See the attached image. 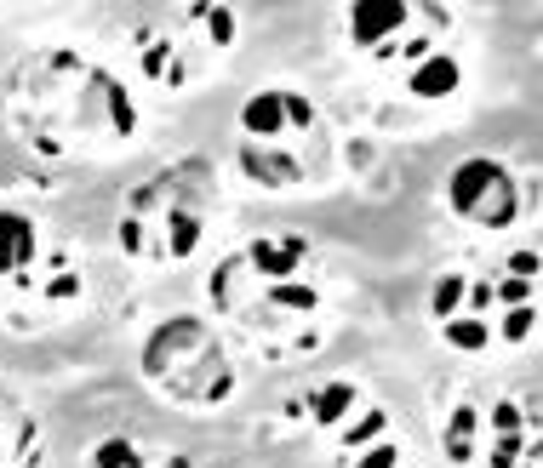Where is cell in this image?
Returning <instances> with one entry per match:
<instances>
[{
    "label": "cell",
    "mask_w": 543,
    "mask_h": 468,
    "mask_svg": "<svg viewBox=\"0 0 543 468\" xmlns=\"http://www.w3.org/2000/svg\"><path fill=\"white\" fill-rule=\"evenodd\" d=\"M86 98L109 109V126H115L121 137H132V132H138V109H132V98H126V86H121L115 75H92V86H86Z\"/></svg>",
    "instance_id": "8"
},
{
    "label": "cell",
    "mask_w": 543,
    "mask_h": 468,
    "mask_svg": "<svg viewBox=\"0 0 543 468\" xmlns=\"http://www.w3.org/2000/svg\"><path fill=\"white\" fill-rule=\"evenodd\" d=\"M526 434H498V451H492V468H515V451H521Z\"/></svg>",
    "instance_id": "23"
},
{
    "label": "cell",
    "mask_w": 543,
    "mask_h": 468,
    "mask_svg": "<svg viewBox=\"0 0 543 468\" xmlns=\"http://www.w3.org/2000/svg\"><path fill=\"white\" fill-rule=\"evenodd\" d=\"M395 463H401V451H395V446H372L355 468H395Z\"/></svg>",
    "instance_id": "24"
},
{
    "label": "cell",
    "mask_w": 543,
    "mask_h": 468,
    "mask_svg": "<svg viewBox=\"0 0 543 468\" xmlns=\"http://www.w3.org/2000/svg\"><path fill=\"white\" fill-rule=\"evenodd\" d=\"M121 246H126V252H138V246H143V229H138V223H132V217H126V223H121Z\"/></svg>",
    "instance_id": "27"
},
{
    "label": "cell",
    "mask_w": 543,
    "mask_h": 468,
    "mask_svg": "<svg viewBox=\"0 0 543 468\" xmlns=\"http://www.w3.org/2000/svg\"><path fill=\"white\" fill-rule=\"evenodd\" d=\"M486 337H492V332H486L481 320H458V314L446 320V343H452V349H463V354H481Z\"/></svg>",
    "instance_id": "14"
},
{
    "label": "cell",
    "mask_w": 543,
    "mask_h": 468,
    "mask_svg": "<svg viewBox=\"0 0 543 468\" xmlns=\"http://www.w3.org/2000/svg\"><path fill=\"white\" fill-rule=\"evenodd\" d=\"M383 423H389L383 411H366V423H361V429H349V446H366V440H378Z\"/></svg>",
    "instance_id": "22"
},
{
    "label": "cell",
    "mask_w": 543,
    "mask_h": 468,
    "mask_svg": "<svg viewBox=\"0 0 543 468\" xmlns=\"http://www.w3.org/2000/svg\"><path fill=\"white\" fill-rule=\"evenodd\" d=\"M92 468H143V457H138V446H132V440H121V434H115V440H103V446L92 451Z\"/></svg>",
    "instance_id": "15"
},
{
    "label": "cell",
    "mask_w": 543,
    "mask_h": 468,
    "mask_svg": "<svg viewBox=\"0 0 543 468\" xmlns=\"http://www.w3.org/2000/svg\"><path fill=\"white\" fill-rule=\"evenodd\" d=\"M281 103H286V120H298V126H309V120H315V109H309L298 92H281Z\"/></svg>",
    "instance_id": "25"
},
{
    "label": "cell",
    "mask_w": 543,
    "mask_h": 468,
    "mask_svg": "<svg viewBox=\"0 0 543 468\" xmlns=\"http://www.w3.org/2000/svg\"><path fill=\"white\" fill-rule=\"evenodd\" d=\"M463 292H469V280H463V274H446L441 286H435V297H429V309L441 314V320H452L458 303H463Z\"/></svg>",
    "instance_id": "17"
},
{
    "label": "cell",
    "mask_w": 543,
    "mask_h": 468,
    "mask_svg": "<svg viewBox=\"0 0 543 468\" xmlns=\"http://www.w3.org/2000/svg\"><path fill=\"white\" fill-rule=\"evenodd\" d=\"M492 429H498V434H526L521 406H515V400H498V406H492Z\"/></svg>",
    "instance_id": "19"
},
{
    "label": "cell",
    "mask_w": 543,
    "mask_h": 468,
    "mask_svg": "<svg viewBox=\"0 0 543 468\" xmlns=\"http://www.w3.org/2000/svg\"><path fill=\"white\" fill-rule=\"evenodd\" d=\"M269 303H275V309L309 314V309H321V292H309V286H298V280H275V286H269Z\"/></svg>",
    "instance_id": "13"
},
{
    "label": "cell",
    "mask_w": 543,
    "mask_h": 468,
    "mask_svg": "<svg viewBox=\"0 0 543 468\" xmlns=\"http://www.w3.org/2000/svg\"><path fill=\"white\" fill-rule=\"evenodd\" d=\"M446 200H452V212L469 217V223H481V229H503V223H515V183H509V172H503L498 160H463L458 172H452V183H446Z\"/></svg>",
    "instance_id": "2"
},
{
    "label": "cell",
    "mask_w": 543,
    "mask_h": 468,
    "mask_svg": "<svg viewBox=\"0 0 543 468\" xmlns=\"http://www.w3.org/2000/svg\"><path fill=\"white\" fill-rule=\"evenodd\" d=\"M303 246L298 234H286V240H252L246 246V263H252V274H263V280H286V274L303 263Z\"/></svg>",
    "instance_id": "6"
},
{
    "label": "cell",
    "mask_w": 543,
    "mask_h": 468,
    "mask_svg": "<svg viewBox=\"0 0 543 468\" xmlns=\"http://www.w3.org/2000/svg\"><path fill=\"white\" fill-rule=\"evenodd\" d=\"M35 257V223L23 212H0V274L23 269Z\"/></svg>",
    "instance_id": "7"
},
{
    "label": "cell",
    "mask_w": 543,
    "mask_h": 468,
    "mask_svg": "<svg viewBox=\"0 0 543 468\" xmlns=\"http://www.w3.org/2000/svg\"><path fill=\"white\" fill-rule=\"evenodd\" d=\"M498 297H503V303H515V309H521L526 297H532V280H503V286H498Z\"/></svg>",
    "instance_id": "26"
},
{
    "label": "cell",
    "mask_w": 543,
    "mask_h": 468,
    "mask_svg": "<svg viewBox=\"0 0 543 468\" xmlns=\"http://www.w3.org/2000/svg\"><path fill=\"white\" fill-rule=\"evenodd\" d=\"M143 377H155L161 389L183 394V400H223L235 389V366L218 349V337L206 332L195 314H172L155 326L149 349H143Z\"/></svg>",
    "instance_id": "1"
},
{
    "label": "cell",
    "mask_w": 543,
    "mask_h": 468,
    "mask_svg": "<svg viewBox=\"0 0 543 468\" xmlns=\"http://www.w3.org/2000/svg\"><path fill=\"white\" fill-rule=\"evenodd\" d=\"M201 18H206V29H212V40H218V46H229V40H235V12H223V6H218V12H201Z\"/></svg>",
    "instance_id": "20"
},
{
    "label": "cell",
    "mask_w": 543,
    "mask_h": 468,
    "mask_svg": "<svg viewBox=\"0 0 543 468\" xmlns=\"http://www.w3.org/2000/svg\"><path fill=\"white\" fill-rule=\"evenodd\" d=\"M281 126H286L281 92H258V98H246V109H241V132L246 137H275Z\"/></svg>",
    "instance_id": "10"
},
{
    "label": "cell",
    "mask_w": 543,
    "mask_h": 468,
    "mask_svg": "<svg viewBox=\"0 0 543 468\" xmlns=\"http://www.w3.org/2000/svg\"><path fill=\"white\" fill-rule=\"evenodd\" d=\"M241 172L252 177V183H269V189H292V183L303 177V166L292 155H281V149L246 143V149H241Z\"/></svg>",
    "instance_id": "5"
},
{
    "label": "cell",
    "mask_w": 543,
    "mask_h": 468,
    "mask_svg": "<svg viewBox=\"0 0 543 468\" xmlns=\"http://www.w3.org/2000/svg\"><path fill=\"white\" fill-rule=\"evenodd\" d=\"M178 200V212H201L206 200H212V166L206 160H183V166H172V172H161L155 183H143V189H132V212H143V206H155V200Z\"/></svg>",
    "instance_id": "3"
},
{
    "label": "cell",
    "mask_w": 543,
    "mask_h": 468,
    "mask_svg": "<svg viewBox=\"0 0 543 468\" xmlns=\"http://www.w3.org/2000/svg\"><path fill=\"white\" fill-rule=\"evenodd\" d=\"M446 92H458V58H423L412 69V98H446Z\"/></svg>",
    "instance_id": "9"
},
{
    "label": "cell",
    "mask_w": 543,
    "mask_h": 468,
    "mask_svg": "<svg viewBox=\"0 0 543 468\" xmlns=\"http://www.w3.org/2000/svg\"><path fill=\"white\" fill-rule=\"evenodd\" d=\"M532 326H538V314H532V303H521V309H509V320H503V343H526V337H532Z\"/></svg>",
    "instance_id": "18"
},
{
    "label": "cell",
    "mask_w": 543,
    "mask_h": 468,
    "mask_svg": "<svg viewBox=\"0 0 543 468\" xmlns=\"http://www.w3.org/2000/svg\"><path fill=\"white\" fill-rule=\"evenodd\" d=\"M349 406H355V383H326V389L309 394V411H315V423H321V429H332Z\"/></svg>",
    "instance_id": "11"
},
{
    "label": "cell",
    "mask_w": 543,
    "mask_h": 468,
    "mask_svg": "<svg viewBox=\"0 0 543 468\" xmlns=\"http://www.w3.org/2000/svg\"><path fill=\"white\" fill-rule=\"evenodd\" d=\"M475 429H481V417H475V406H458V411H452V429H446V440H469Z\"/></svg>",
    "instance_id": "21"
},
{
    "label": "cell",
    "mask_w": 543,
    "mask_h": 468,
    "mask_svg": "<svg viewBox=\"0 0 543 468\" xmlns=\"http://www.w3.org/2000/svg\"><path fill=\"white\" fill-rule=\"evenodd\" d=\"M406 18H412V6H406V0H361V6L349 12V35L361 40V46H378V40L395 35Z\"/></svg>",
    "instance_id": "4"
},
{
    "label": "cell",
    "mask_w": 543,
    "mask_h": 468,
    "mask_svg": "<svg viewBox=\"0 0 543 468\" xmlns=\"http://www.w3.org/2000/svg\"><path fill=\"white\" fill-rule=\"evenodd\" d=\"M246 274H252V263H246V252L241 257H229V263H218V269H212V303H218V309H229V303H235V286H241Z\"/></svg>",
    "instance_id": "12"
},
{
    "label": "cell",
    "mask_w": 543,
    "mask_h": 468,
    "mask_svg": "<svg viewBox=\"0 0 543 468\" xmlns=\"http://www.w3.org/2000/svg\"><path fill=\"white\" fill-rule=\"evenodd\" d=\"M526 468H538V463H526Z\"/></svg>",
    "instance_id": "29"
},
{
    "label": "cell",
    "mask_w": 543,
    "mask_h": 468,
    "mask_svg": "<svg viewBox=\"0 0 543 468\" xmlns=\"http://www.w3.org/2000/svg\"><path fill=\"white\" fill-rule=\"evenodd\" d=\"M509 269H515V280H526V274H538V257H532V252H515V263H509Z\"/></svg>",
    "instance_id": "28"
},
{
    "label": "cell",
    "mask_w": 543,
    "mask_h": 468,
    "mask_svg": "<svg viewBox=\"0 0 543 468\" xmlns=\"http://www.w3.org/2000/svg\"><path fill=\"white\" fill-rule=\"evenodd\" d=\"M201 246V212H172V252L189 257Z\"/></svg>",
    "instance_id": "16"
}]
</instances>
